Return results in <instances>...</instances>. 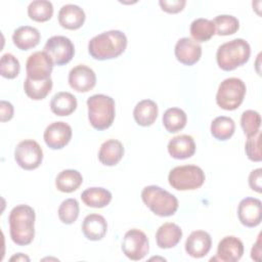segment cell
<instances>
[{"mask_svg": "<svg viewBox=\"0 0 262 262\" xmlns=\"http://www.w3.org/2000/svg\"><path fill=\"white\" fill-rule=\"evenodd\" d=\"M35 211L29 205H17L9 213V233L17 246L30 245L35 236Z\"/></svg>", "mask_w": 262, "mask_h": 262, "instance_id": "cell-1", "label": "cell"}, {"mask_svg": "<svg viewBox=\"0 0 262 262\" xmlns=\"http://www.w3.org/2000/svg\"><path fill=\"white\" fill-rule=\"evenodd\" d=\"M126 47V35L119 30H112L94 36L88 43V52L95 59L105 60L118 57Z\"/></svg>", "mask_w": 262, "mask_h": 262, "instance_id": "cell-2", "label": "cell"}, {"mask_svg": "<svg viewBox=\"0 0 262 262\" xmlns=\"http://www.w3.org/2000/svg\"><path fill=\"white\" fill-rule=\"evenodd\" d=\"M88 119L91 126L96 130L110 128L115 120V100L105 94H94L87 99Z\"/></svg>", "mask_w": 262, "mask_h": 262, "instance_id": "cell-3", "label": "cell"}, {"mask_svg": "<svg viewBox=\"0 0 262 262\" xmlns=\"http://www.w3.org/2000/svg\"><path fill=\"white\" fill-rule=\"evenodd\" d=\"M251 54L250 44L244 39H233L220 45L217 49L216 59L223 71H232L245 64Z\"/></svg>", "mask_w": 262, "mask_h": 262, "instance_id": "cell-4", "label": "cell"}, {"mask_svg": "<svg viewBox=\"0 0 262 262\" xmlns=\"http://www.w3.org/2000/svg\"><path fill=\"white\" fill-rule=\"evenodd\" d=\"M141 199L154 214L161 217L172 216L178 209L177 198L158 185L145 186L141 191Z\"/></svg>", "mask_w": 262, "mask_h": 262, "instance_id": "cell-5", "label": "cell"}, {"mask_svg": "<svg viewBox=\"0 0 262 262\" xmlns=\"http://www.w3.org/2000/svg\"><path fill=\"white\" fill-rule=\"evenodd\" d=\"M204 171L194 165H183L173 168L169 175V184L176 190H194L205 182Z\"/></svg>", "mask_w": 262, "mask_h": 262, "instance_id": "cell-6", "label": "cell"}, {"mask_svg": "<svg viewBox=\"0 0 262 262\" xmlns=\"http://www.w3.org/2000/svg\"><path fill=\"white\" fill-rule=\"evenodd\" d=\"M246 84L238 78L223 80L217 90L216 102L225 111H234L243 102L246 94Z\"/></svg>", "mask_w": 262, "mask_h": 262, "instance_id": "cell-7", "label": "cell"}, {"mask_svg": "<svg viewBox=\"0 0 262 262\" xmlns=\"http://www.w3.org/2000/svg\"><path fill=\"white\" fill-rule=\"evenodd\" d=\"M16 164L25 170L38 168L43 161V150L40 144L33 139L20 141L14 149Z\"/></svg>", "mask_w": 262, "mask_h": 262, "instance_id": "cell-8", "label": "cell"}, {"mask_svg": "<svg viewBox=\"0 0 262 262\" xmlns=\"http://www.w3.org/2000/svg\"><path fill=\"white\" fill-rule=\"evenodd\" d=\"M149 250V243L146 234L136 228L128 230L122 242V251L127 258L133 261L143 259Z\"/></svg>", "mask_w": 262, "mask_h": 262, "instance_id": "cell-9", "label": "cell"}, {"mask_svg": "<svg viewBox=\"0 0 262 262\" xmlns=\"http://www.w3.org/2000/svg\"><path fill=\"white\" fill-rule=\"evenodd\" d=\"M44 51L49 55L53 64L63 66L74 57L75 47L68 37L52 36L46 41Z\"/></svg>", "mask_w": 262, "mask_h": 262, "instance_id": "cell-10", "label": "cell"}, {"mask_svg": "<svg viewBox=\"0 0 262 262\" xmlns=\"http://www.w3.org/2000/svg\"><path fill=\"white\" fill-rule=\"evenodd\" d=\"M53 69V62L45 51H36L32 53L26 63L27 77L33 80H46L50 78Z\"/></svg>", "mask_w": 262, "mask_h": 262, "instance_id": "cell-11", "label": "cell"}, {"mask_svg": "<svg viewBox=\"0 0 262 262\" xmlns=\"http://www.w3.org/2000/svg\"><path fill=\"white\" fill-rule=\"evenodd\" d=\"M72 128L64 122H53L44 131L43 138L46 145L52 149L64 147L72 138Z\"/></svg>", "mask_w": 262, "mask_h": 262, "instance_id": "cell-12", "label": "cell"}, {"mask_svg": "<svg viewBox=\"0 0 262 262\" xmlns=\"http://www.w3.org/2000/svg\"><path fill=\"white\" fill-rule=\"evenodd\" d=\"M237 217L247 227H256L261 223L262 203L256 198L243 199L237 207Z\"/></svg>", "mask_w": 262, "mask_h": 262, "instance_id": "cell-13", "label": "cell"}, {"mask_svg": "<svg viewBox=\"0 0 262 262\" xmlns=\"http://www.w3.org/2000/svg\"><path fill=\"white\" fill-rule=\"evenodd\" d=\"M69 84L77 92H88L96 84V75L89 67L79 64L70 71Z\"/></svg>", "mask_w": 262, "mask_h": 262, "instance_id": "cell-14", "label": "cell"}, {"mask_svg": "<svg viewBox=\"0 0 262 262\" xmlns=\"http://www.w3.org/2000/svg\"><path fill=\"white\" fill-rule=\"evenodd\" d=\"M201 55V45L191 38L184 37L177 41L175 45V56L181 63L185 66H192L200 60Z\"/></svg>", "mask_w": 262, "mask_h": 262, "instance_id": "cell-15", "label": "cell"}, {"mask_svg": "<svg viewBox=\"0 0 262 262\" xmlns=\"http://www.w3.org/2000/svg\"><path fill=\"white\" fill-rule=\"evenodd\" d=\"M211 235L204 230L192 231L185 242V252L193 258H203L211 250Z\"/></svg>", "mask_w": 262, "mask_h": 262, "instance_id": "cell-16", "label": "cell"}, {"mask_svg": "<svg viewBox=\"0 0 262 262\" xmlns=\"http://www.w3.org/2000/svg\"><path fill=\"white\" fill-rule=\"evenodd\" d=\"M244 254L243 242L233 235L224 236L217 247V259L224 262H236Z\"/></svg>", "mask_w": 262, "mask_h": 262, "instance_id": "cell-17", "label": "cell"}, {"mask_svg": "<svg viewBox=\"0 0 262 262\" xmlns=\"http://www.w3.org/2000/svg\"><path fill=\"white\" fill-rule=\"evenodd\" d=\"M169 155L177 160H184L192 157L195 152L193 138L187 134L177 135L170 139L168 143Z\"/></svg>", "mask_w": 262, "mask_h": 262, "instance_id": "cell-18", "label": "cell"}, {"mask_svg": "<svg viewBox=\"0 0 262 262\" xmlns=\"http://www.w3.org/2000/svg\"><path fill=\"white\" fill-rule=\"evenodd\" d=\"M86 15L84 10L75 4H66L58 11L59 25L68 30H77L85 21Z\"/></svg>", "mask_w": 262, "mask_h": 262, "instance_id": "cell-19", "label": "cell"}, {"mask_svg": "<svg viewBox=\"0 0 262 262\" xmlns=\"http://www.w3.org/2000/svg\"><path fill=\"white\" fill-rule=\"evenodd\" d=\"M107 230L105 218L99 214L87 215L82 223V231L89 241H100L104 237Z\"/></svg>", "mask_w": 262, "mask_h": 262, "instance_id": "cell-20", "label": "cell"}, {"mask_svg": "<svg viewBox=\"0 0 262 262\" xmlns=\"http://www.w3.org/2000/svg\"><path fill=\"white\" fill-rule=\"evenodd\" d=\"M182 237L181 228L172 222L162 224L156 232L157 245L161 249H171L177 246Z\"/></svg>", "mask_w": 262, "mask_h": 262, "instance_id": "cell-21", "label": "cell"}, {"mask_svg": "<svg viewBox=\"0 0 262 262\" xmlns=\"http://www.w3.org/2000/svg\"><path fill=\"white\" fill-rule=\"evenodd\" d=\"M124 156V146L117 139H108L104 141L98 151V160L105 166L117 165Z\"/></svg>", "mask_w": 262, "mask_h": 262, "instance_id": "cell-22", "label": "cell"}, {"mask_svg": "<svg viewBox=\"0 0 262 262\" xmlns=\"http://www.w3.org/2000/svg\"><path fill=\"white\" fill-rule=\"evenodd\" d=\"M39 31L31 26H21L17 28L12 35L13 44L20 50H29L37 46L40 42Z\"/></svg>", "mask_w": 262, "mask_h": 262, "instance_id": "cell-23", "label": "cell"}, {"mask_svg": "<svg viewBox=\"0 0 262 262\" xmlns=\"http://www.w3.org/2000/svg\"><path fill=\"white\" fill-rule=\"evenodd\" d=\"M133 117L135 122L143 127L150 126L158 117V105L151 99H143L139 101L134 110Z\"/></svg>", "mask_w": 262, "mask_h": 262, "instance_id": "cell-24", "label": "cell"}, {"mask_svg": "<svg viewBox=\"0 0 262 262\" xmlns=\"http://www.w3.org/2000/svg\"><path fill=\"white\" fill-rule=\"evenodd\" d=\"M77 98L70 92L60 91L53 95L50 101V110L56 116H69L77 108Z\"/></svg>", "mask_w": 262, "mask_h": 262, "instance_id": "cell-25", "label": "cell"}, {"mask_svg": "<svg viewBox=\"0 0 262 262\" xmlns=\"http://www.w3.org/2000/svg\"><path fill=\"white\" fill-rule=\"evenodd\" d=\"M82 202L91 208H103L112 201V193L103 187H89L81 193Z\"/></svg>", "mask_w": 262, "mask_h": 262, "instance_id": "cell-26", "label": "cell"}, {"mask_svg": "<svg viewBox=\"0 0 262 262\" xmlns=\"http://www.w3.org/2000/svg\"><path fill=\"white\" fill-rule=\"evenodd\" d=\"M83 182V177L80 172L73 169L62 170L58 173L55 179L56 188L62 192H73L77 190Z\"/></svg>", "mask_w": 262, "mask_h": 262, "instance_id": "cell-27", "label": "cell"}, {"mask_svg": "<svg viewBox=\"0 0 262 262\" xmlns=\"http://www.w3.org/2000/svg\"><path fill=\"white\" fill-rule=\"evenodd\" d=\"M52 84L51 78L46 80H33L27 77L24 82V89L30 98L34 100H41L51 91Z\"/></svg>", "mask_w": 262, "mask_h": 262, "instance_id": "cell-28", "label": "cell"}, {"mask_svg": "<svg viewBox=\"0 0 262 262\" xmlns=\"http://www.w3.org/2000/svg\"><path fill=\"white\" fill-rule=\"evenodd\" d=\"M162 121L165 129L168 132L176 133L185 127L187 117L183 110L178 107H170L164 113Z\"/></svg>", "mask_w": 262, "mask_h": 262, "instance_id": "cell-29", "label": "cell"}, {"mask_svg": "<svg viewBox=\"0 0 262 262\" xmlns=\"http://www.w3.org/2000/svg\"><path fill=\"white\" fill-rule=\"evenodd\" d=\"M211 134L218 140L229 139L235 130L234 121L226 116L216 117L211 123Z\"/></svg>", "mask_w": 262, "mask_h": 262, "instance_id": "cell-30", "label": "cell"}, {"mask_svg": "<svg viewBox=\"0 0 262 262\" xmlns=\"http://www.w3.org/2000/svg\"><path fill=\"white\" fill-rule=\"evenodd\" d=\"M216 34L213 20L196 18L190 25V35L195 42H206Z\"/></svg>", "mask_w": 262, "mask_h": 262, "instance_id": "cell-31", "label": "cell"}, {"mask_svg": "<svg viewBox=\"0 0 262 262\" xmlns=\"http://www.w3.org/2000/svg\"><path fill=\"white\" fill-rule=\"evenodd\" d=\"M53 14V5L47 0H35L28 6V15L31 19L39 23L47 21Z\"/></svg>", "mask_w": 262, "mask_h": 262, "instance_id": "cell-32", "label": "cell"}, {"mask_svg": "<svg viewBox=\"0 0 262 262\" xmlns=\"http://www.w3.org/2000/svg\"><path fill=\"white\" fill-rule=\"evenodd\" d=\"M213 23L215 25L216 34H218L219 36L232 35L239 28L238 19L235 16L229 15V14L217 15L214 18Z\"/></svg>", "mask_w": 262, "mask_h": 262, "instance_id": "cell-33", "label": "cell"}, {"mask_svg": "<svg viewBox=\"0 0 262 262\" xmlns=\"http://www.w3.org/2000/svg\"><path fill=\"white\" fill-rule=\"evenodd\" d=\"M79 203L76 199L64 200L58 208V218L64 224L74 223L79 216Z\"/></svg>", "mask_w": 262, "mask_h": 262, "instance_id": "cell-34", "label": "cell"}, {"mask_svg": "<svg viewBox=\"0 0 262 262\" xmlns=\"http://www.w3.org/2000/svg\"><path fill=\"white\" fill-rule=\"evenodd\" d=\"M241 126L247 136H251L260 130L261 117L260 114L253 110H247L242 114Z\"/></svg>", "mask_w": 262, "mask_h": 262, "instance_id": "cell-35", "label": "cell"}, {"mask_svg": "<svg viewBox=\"0 0 262 262\" xmlns=\"http://www.w3.org/2000/svg\"><path fill=\"white\" fill-rule=\"evenodd\" d=\"M20 71L18 59L11 53H5L0 60V74L6 79H14Z\"/></svg>", "mask_w": 262, "mask_h": 262, "instance_id": "cell-36", "label": "cell"}, {"mask_svg": "<svg viewBox=\"0 0 262 262\" xmlns=\"http://www.w3.org/2000/svg\"><path fill=\"white\" fill-rule=\"evenodd\" d=\"M260 139H261V131L259 130L255 134L248 136V139L246 141L245 151L249 160L253 162H260L262 160Z\"/></svg>", "mask_w": 262, "mask_h": 262, "instance_id": "cell-37", "label": "cell"}, {"mask_svg": "<svg viewBox=\"0 0 262 262\" xmlns=\"http://www.w3.org/2000/svg\"><path fill=\"white\" fill-rule=\"evenodd\" d=\"M159 4L162 10H164L165 12L178 13L184 8L186 1L185 0H160Z\"/></svg>", "mask_w": 262, "mask_h": 262, "instance_id": "cell-38", "label": "cell"}, {"mask_svg": "<svg viewBox=\"0 0 262 262\" xmlns=\"http://www.w3.org/2000/svg\"><path fill=\"white\" fill-rule=\"evenodd\" d=\"M249 185L256 192L262 191V169L253 170L249 175Z\"/></svg>", "mask_w": 262, "mask_h": 262, "instance_id": "cell-39", "label": "cell"}, {"mask_svg": "<svg viewBox=\"0 0 262 262\" xmlns=\"http://www.w3.org/2000/svg\"><path fill=\"white\" fill-rule=\"evenodd\" d=\"M13 117V105L5 100L0 102V120L1 122H6L11 120Z\"/></svg>", "mask_w": 262, "mask_h": 262, "instance_id": "cell-40", "label": "cell"}, {"mask_svg": "<svg viewBox=\"0 0 262 262\" xmlns=\"http://www.w3.org/2000/svg\"><path fill=\"white\" fill-rule=\"evenodd\" d=\"M261 257V234H259L258 239L255 245H253L252 251H251V258L255 261H260Z\"/></svg>", "mask_w": 262, "mask_h": 262, "instance_id": "cell-41", "label": "cell"}, {"mask_svg": "<svg viewBox=\"0 0 262 262\" xmlns=\"http://www.w3.org/2000/svg\"><path fill=\"white\" fill-rule=\"evenodd\" d=\"M14 260H16V261H30V258L28 256L24 255L23 253H18V254L14 255L10 258V261H14Z\"/></svg>", "mask_w": 262, "mask_h": 262, "instance_id": "cell-42", "label": "cell"}]
</instances>
